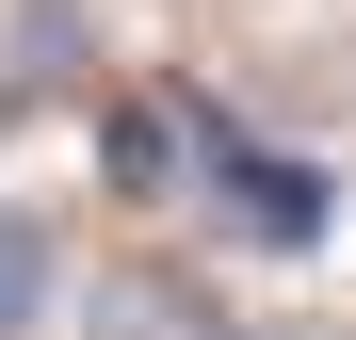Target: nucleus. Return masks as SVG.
<instances>
[{
  "label": "nucleus",
  "mask_w": 356,
  "mask_h": 340,
  "mask_svg": "<svg viewBox=\"0 0 356 340\" xmlns=\"http://www.w3.org/2000/svg\"><path fill=\"white\" fill-rule=\"evenodd\" d=\"M178 113H195V179H178V195H195V211H227V243L308 259V243H324V162H308V146H259L227 97H178Z\"/></svg>",
  "instance_id": "obj_1"
},
{
  "label": "nucleus",
  "mask_w": 356,
  "mask_h": 340,
  "mask_svg": "<svg viewBox=\"0 0 356 340\" xmlns=\"http://www.w3.org/2000/svg\"><path fill=\"white\" fill-rule=\"evenodd\" d=\"M81 340H259V324L227 308V275H195V259H97Z\"/></svg>",
  "instance_id": "obj_2"
},
{
  "label": "nucleus",
  "mask_w": 356,
  "mask_h": 340,
  "mask_svg": "<svg viewBox=\"0 0 356 340\" xmlns=\"http://www.w3.org/2000/svg\"><path fill=\"white\" fill-rule=\"evenodd\" d=\"M97 81V17L81 0H17V33H0V113H49Z\"/></svg>",
  "instance_id": "obj_4"
},
{
  "label": "nucleus",
  "mask_w": 356,
  "mask_h": 340,
  "mask_svg": "<svg viewBox=\"0 0 356 340\" xmlns=\"http://www.w3.org/2000/svg\"><path fill=\"white\" fill-rule=\"evenodd\" d=\"M65 324V227L0 195V340H49Z\"/></svg>",
  "instance_id": "obj_5"
},
{
  "label": "nucleus",
  "mask_w": 356,
  "mask_h": 340,
  "mask_svg": "<svg viewBox=\"0 0 356 340\" xmlns=\"http://www.w3.org/2000/svg\"><path fill=\"white\" fill-rule=\"evenodd\" d=\"M97 179L130 195V211H178V179H195V113H178V97H113V113H97Z\"/></svg>",
  "instance_id": "obj_3"
}]
</instances>
